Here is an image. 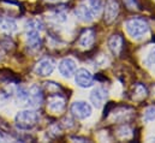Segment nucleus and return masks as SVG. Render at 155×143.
<instances>
[{"instance_id": "nucleus-1", "label": "nucleus", "mask_w": 155, "mask_h": 143, "mask_svg": "<svg viewBox=\"0 0 155 143\" xmlns=\"http://www.w3.org/2000/svg\"><path fill=\"white\" fill-rule=\"evenodd\" d=\"M40 115L34 109L19 111L15 117L16 126L21 130H31L39 124Z\"/></svg>"}, {"instance_id": "nucleus-2", "label": "nucleus", "mask_w": 155, "mask_h": 143, "mask_svg": "<svg viewBox=\"0 0 155 143\" xmlns=\"http://www.w3.org/2000/svg\"><path fill=\"white\" fill-rule=\"evenodd\" d=\"M124 25H125L127 34L134 38H140V37L144 36L149 30V25H148L147 21L144 18H140V17H134V18L127 19Z\"/></svg>"}, {"instance_id": "nucleus-3", "label": "nucleus", "mask_w": 155, "mask_h": 143, "mask_svg": "<svg viewBox=\"0 0 155 143\" xmlns=\"http://www.w3.org/2000/svg\"><path fill=\"white\" fill-rule=\"evenodd\" d=\"M70 111H71L72 115L77 119H87L93 113V108L90 106V104H88L85 101H75L71 105Z\"/></svg>"}, {"instance_id": "nucleus-4", "label": "nucleus", "mask_w": 155, "mask_h": 143, "mask_svg": "<svg viewBox=\"0 0 155 143\" xmlns=\"http://www.w3.org/2000/svg\"><path fill=\"white\" fill-rule=\"evenodd\" d=\"M54 68H55V62L52 58H42L35 65L34 72L40 77H47L52 75V72L54 71Z\"/></svg>"}, {"instance_id": "nucleus-5", "label": "nucleus", "mask_w": 155, "mask_h": 143, "mask_svg": "<svg viewBox=\"0 0 155 143\" xmlns=\"http://www.w3.org/2000/svg\"><path fill=\"white\" fill-rule=\"evenodd\" d=\"M75 82L81 88H90L94 84V77L87 69H78L75 72Z\"/></svg>"}, {"instance_id": "nucleus-6", "label": "nucleus", "mask_w": 155, "mask_h": 143, "mask_svg": "<svg viewBox=\"0 0 155 143\" xmlns=\"http://www.w3.org/2000/svg\"><path fill=\"white\" fill-rule=\"evenodd\" d=\"M59 72L65 78H71L77 70V64L72 58H64L59 63Z\"/></svg>"}, {"instance_id": "nucleus-7", "label": "nucleus", "mask_w": 155, "mask_h": 143, "mask_svg": "<svg viewBox=\"0 0 155 143\" xmlns=\"http://www.w3.org/2000/svg\"><path fill=\"white\" fill-rule=\"evenodd\" d=\"M107 98H108V93H107V90H106L105 88H102V87L94 88L93 91L90 93V101H91V104L96 108L102 107V106L105 105Z\"/></svg>"}, {"instance_id": "nucleus-8", "label": "nucleus", "mask_w": 155, "mask_h": 143, "mask_svg": "<svg viewBox=\"0 0 155 143\" xmlns=\"http://www.w3.org/2000/svg\"><path fill=\"white\" fill-rule=\"evenodd\" d=\"M119 13V2L117 0H106L105 5V22L111 24L116 21Z\"/></svg>"}, {"instance_id": "nucleus-9", "label": "nucleus", "mask_w": 155, "mask_h": 143, "mask_svg": "<svg viewBox=\"0 0 155 143\" xmlns=\"http://www.w3.org/2000/svg\"><path fill=\"white\" fill-rule=\"evenodd\" d=\"M42 100H43V95H42L41 89L38 85H31L28 89V96L25 100L28 102V105L31 107H39L42 104Z\"/></svg>"}, {"instance_id": "nucleus-10", "label": "nucleus", "mask_w": 155, "mask_h": 143, "mask_svg": "<svg viewBox=\"0 0 155 143\" xmlns=\"http://www.w3.org/2000/svg\"><path fill=\"white\" fill-rule=\"evenodd\" d=\"M95 37H96V33H95L94 29H91V28L84 29L82 32V34L79 35V38H78L79 47L84 48V49L90 48L94 45V42H95Z\"/></svg>"}, {"instance_id": "nucleus-11", "label": "nucleus", "mask_w": 155, "mask_h": 143, "mask_svg": "<svg viewBox=\"0 0 155 143\" xmlns=\"http://www.w3.org/2000/svg\"><path fill=\"white\" fill-rule=\"evenodd\" d=\"M74 13H75V16L77 17L78 19H79L81 22H83V23H90V22H93L94 18H95V17L93 16V13L90 12V10L88 8V6H87L83 1H81L77 6H76Z\"/></svg>"}, {"instance_id": "nucleus-12", "label": "nucleus", "mask_w": 155, "mask_h": 143, "mask_svg": "<svg viewBox=\"0 0 155 143\" xmlns=\"http://www.w3.org/2000/svg\"><path fill=\"white\" fill-rule=\"evenodd\" d=\"M47 107H48L49 111H52L54 113L61 112L65 108V100L58 93H54V94H52L49 96L48 102H47Z\"/></svg>"}, {"instance_id": "nucleus-13", "label": "nucleus", "mask_w": 155, "mask_h": 143, "mask_svg": "<svg viewBox=\"0 0 155 143\" xmlns=\"http://www.w3.org/2000/svg\"><path fill=\"white\" fill-rule=\"evenodd\" d=\"M25 40H27V45L30 48H39L41 45V37H40L39 30L35 29H28L27 34H25Z\"/></svg>"}, {"instance_id": "nucleus-14", "label": "nucleus", "mask_w": 155, "mask_h": 143, "mask_svg": "<svg viewBox=\"0 0 155 143\" xmlns=\"http://www.w3.org/2000/svg\"><path fill=\"white\" fill-rule=\"evenodd\" d=\"M108 48L114 55H119L123 49V37L120 35L111 36L108 38Z\"/></svg>"}, {"instance_id": "nucleus-15", "label": "nucleus", "mask_w": 155, "mask_h": 143, "mask_svg": "<svg viewBox=\"0 0 155 143\" xmlns=\"http://www.w3.org/2000/svg\"><path fill=\"white\" fill-rule=\"evenodd\" d=\"M82 1L88 6V8L90 10V12L93 13L95 18L101 15L102 8H104L102 0H82Z\"/></svg>"}, {"instance_id": "nucleus-16", "label": "nucleus", "mask_w": 155, "mask_h": 143, "mask_svg": "<svg viewBox=\"0 0 155 143\" xmlns=\"http://www.w3.org/2000/svg\"><path fill=\"white\" fill-rule=\"evenodd\" d=\"M0 29H1L2 32H5V33L11 34V33L16 32L17 25H16V23H15L12 19H10V18H0Z\"/></svg>"}, {"instance_id": "nucleus-17", "label": "nucleus", "mask_w": 155, "mask_h": 143, "mask_svg": "<svg viewBox=\"0 0 155 143\" xmlns=\"http://www.w3.org/2000/svg\"><path fill=\"white\" fill-rule=\"evenodd\" d=\"M144 120L153 121L155 120V107H148L144 112Z\"/></svg>"}, {"instance_id": "nucleus-18", "label": "nucleus", "mask_w": 155, "mask_h": 143, "mask_svg": "<svg viewBox=\"0 0 155 143\" xmlns=\"http://www.w3.org/2000/svg\"><path fill=\"white\" fill-rule=\"evenodd\" d=\"M146 63L149 64V65L155 64V49H153V51L148 54V57H147V59H146Z\"/></svg>"}, {"instance_id": "nucleus-19", "label": "nucleus", "mask_w": 155, "mask_h": 143, "mask_svg": "<svg viewBox=\"0 0 155 143\" xmlns=\"http://www.w3.org/2000/svg\"><path fill=\"white\" fill-rule=\"evenodd\" d=\"M125 5L129 7V8H135L137 5H136V0H124Z\"/></svg>"}, {"instance_id": "nucleus-20", "label": "nucleus", "mask_w": 155, "mask_h": 143, "mask_svg": "<svg viewBox=\"0 0 155 143\" xmlns=\"http://www.w3.org/2000/svg\"><path fill=\"white\" fill-rule=\"evenodd\" d=\"M47 4H64L69 0H45Z\"/></svg>"}]
</instances>
